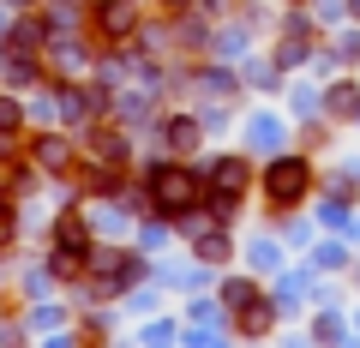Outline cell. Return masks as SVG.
<instances>
[{
    "mask_svg": "<svg viewBox=\"0 0 360 348\" xmlns=\"http://www.w3.org/2000/svg\"><path fill=\"white\" fill-rule=\"evenodd\" d=\"M96 30H103V37H127L132 30V6H120V0L103 6V13H96Z\"/></svg>",
    "mask_w": 360,
    "mask_h": 348,
    "instance_id": "3",
    "label": "cell"
},
{
    "mask_svg": "<svg viewBox=\"0 0 360 348\" xmlns=\"http://www.w3.org/2000/svg\"><path fill=\"white\" fill-rule=\"evenodd\" d=\"M264 193L276 198V205H295V198L307 193V162H300V156H283V162H270Z\"/></svg>",
    "mask_w": 360,
    "mask_h": 348,
    "instance_id": "1",
    "label": "cell"
},
{
    "mask_svg": "<svg viewBox=\"0 0 360 348\" xmlns=\"http://www.w3.org/2000/svg\"><path fill=\"white\" fill-rule=\"evenodd\" d=\"M37 162H42V168H66V144H60V138H42V144H37Z\"/></svg>",
    "mask_w": 360,
    "mask_h": 348,
    "instance_id": "5",
    "label": "cell"
},
{
    "mask_svg": "<svg viewBox=\"0 0 360 348\" xmlns=\"http://www.w3.org/2000/svg\"><path fill=\"white\" fill-rule=\"evenodd\" d=\"M150 193L162 198L168 210H186V205L198 198V181L186 174V168H156V174H150Z\"/></svg>",
    "mask_w": 360,
    "mask_h": 348,
    "instance_id": "2",
    "label": "cell"
},
{
    "mask_svg": "<svg viewBox=\"0 0 360 348\" xmlns=\"http://www.w3.org/2000/svg\"><path fill=\"white\" fill-rule=\"evenodd\" d=\"M0 127H18V103L13 96H0Z\"/></svg>",
    "mask_w": 360,
    "mask_h": 348,
    "instance_id": "6",
    "label": "cell"
},
{
    "mask_svg": "<svg viewBox=\"0 0 360 348\" xmlns=\"http://www.w3.org/2000/svg\"><path fill=\"white\" fill-rule=\"evenodd\" d=\"M6 240H13V210L0 205V246H6Z\"/></svg>",
    "mask_w": 360,
    "mask_h": 348,
    "instance_id": "7",
    "label": "cell"
},
{
    "mask_svg": "<svg viewBox=\"0 0 360 348\" xmlns=\"http://www.w3.org/2000/svg\"><path fill=\"white\" fill-rule=\"evenodd\" d=\"M240 181H246V162H234V156H229V162H217V193H222V205L240 193Z\"/></svg>",
    "mask_w": 360,
    "mask_h": 348,
    "instance_id": "4",
    "label": "cell"
}]
</instances>
